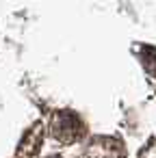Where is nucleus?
<instances>
[{"label":"nucleus","mask_w":156,"mask_h":158,"mask_svg":"<svg viewBox=\"0 0 156 158\" xmlns=\"http://www.w3.org/2000/svg\"><path fill=\"white\" fill-rule=\"evenodd\" d=\"M87 134V123L85 119L72 110V108H61L52 115L50 119V136L63 145H72L82 141Z\"/></svg>","instance_id":"nucleus-1"},{"label":"nucleus","mask_w":156,"mask_h":158,"mask_svg":"<svg viewBox=\"0 0 156 158\" xmlns=\"http://www.w3.org/2000/svg\"><path fill=\"white\" fill-rule=\"evenodd\" d=\"M82 158H126V145L119 136L95 134L87 139Z\"/></svg>","instance_id":"nucleus-2"},{"label":"nucleus","mask_w":156,"mask_h":158,"mask_svg":"<svg viewBox=\"0 0 156 158\" xmlns=\"http://www.w3.org/2000/svg\"><path fill=\"white\" fill-rule=\"evenodd\" d=\"M41 143H44V128H41V123H33L24 132L20 145H18V154L24 158H33L41 149Z\"/></svg>","instance_id":"nucleus-3"},{"label":"nucleus","mask_w":156,"mask_h":158,"mask_svg":"<svg viewBox=\"0 0 156 158\" xmlns=\"http://www.w3.org/2000/svg\"><path fill=\"white\" fill-rule=\"evenodd\" d=\"M46 158H63L61 154H50V156H46Z\"/></svg>","instance_id":"nucleus-4"}]
</instances>
